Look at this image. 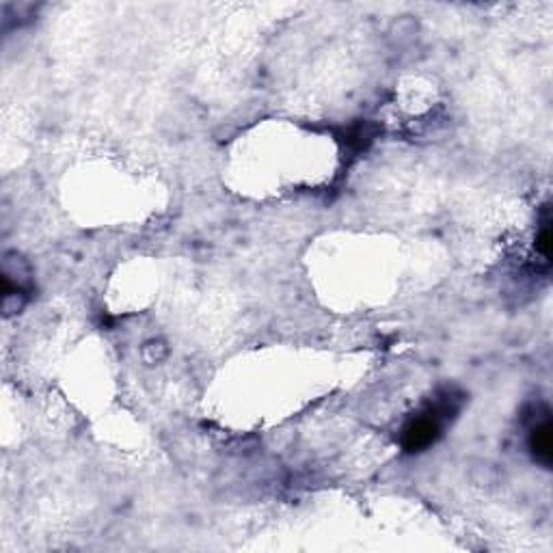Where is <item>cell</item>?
I'll return each instance as SVG.
<instances>
[{
  "instance_id": "obj_1",
  "label": "cell",
  "mask_w": 553,
  "mask_h": 553,
  "mask_svg": "<svg viewBox=\"0 0 553 553\" xmlns=\"http://www.w3.org/2000/svg\"><path fill=\"white\" fill-rule=\"evenodd\" d=\"M458 408H461V396L458 393L452 390L441 393L432 405H428L413 420H408L405 431H402V447L407 452L426 450L428 446H432L439 439L443 426H446L447 420L456 415Z\"/></svg>"
},
{
  "instance_id": "obj_2",
  "label": "cell",
  "mask_w": 553,
  "mask_h": 553,
  "mask_svg": "<svg viewBox=\"0 0 553 553\" xmlns=\"http://www.w3.org/2000/svg\"><path fill=\"white\" fill-rule=\"evenodd\" d=\"M527 447H530L534 461L541 462L542 467L549 470L553 462V443H551V417L549 413H545L541 422H536L530 428V435H527Z\"/></svg>"
},
{
  "instance_id": "obj_3",
  "label": "cell",
  "mask_w": 553,
  "mask_h": 553,
  "mask_svg": "<svg viewBox=\"0 0 553 553\" xmlns=\"http://www.w3.org/2000/svg\"><path fill=\"white\" fill-rule=\"evenodd\" d=\"M536 249H538V253L545 257V260H549L551 257V225H549V221L542 223L541 232H538Z\"/></svg>"
}]
</instances>
